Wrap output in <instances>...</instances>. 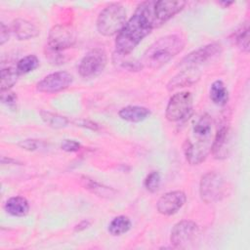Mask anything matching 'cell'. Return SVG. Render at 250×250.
<instances>
[{"label": "cell", "mask_w": 250, "mask_h": 250, "mask_svg": "<svg viewBox=\"0 0 250 250\" xmlns=\"http://www.w3.org/2000/svg\"><path fill=\"white\" fill-rule=\"evenodd\" d=\"M39 65V60L35 55H28L21 58L17 62V70L20 74H26L33 71Z\"/></svg>", "instance_id": "27"}, {"label": "cell", "mask_w": 250, "mask_h": 250, "mask_svg": "<svg viewBox=\"0 0 250 250\" xmlns=\"http://www.w3.org/2000/svg\"><path fill=\"white\" fill-rule=\"evenodd\" d=\"M61 147L62 150L66 151V152H75L78 151L81 147L80 144L77 141L74 140H63Z\"/></svg>", "instance_id": "31"}, {"label": "cell", "mask_w": 250, "mask_h": 250, "mask_svg": "<svg viewBox=\"0 0 250 250\" xmlns=\"http://www.w3.org/2000/svg\"><path fill=\"white\" fill-rule=\"evenodd\" d=\"M186 1H172V0H161L154 1V17L156 26H160L167 21L172 19L175 15L180 13L186 6Z\"/></svg>", "instance_id": "11"}, {"label": "cell", "mask_w": 250, "mask_h": 250, "mask_svg": "<svg viewBox=\"0 0 250 250\" xmlns=\"http://www.w3.org/2000/svg\"><path fill=\"white\" fill-rule=\"evenodd\" d=\"M90 226V222H88V221H82L81 223H79L76 227H75V230L77 231H80V230H83V229H87L88 227Z\"/></svg>", "instance_id": "34"}, {"label": "cell", "mask_w": 250, "mask_h": 250, "mask_svg": "<svg viewBox=\"0 0 250 250\" xmlns=\"http://www.w3.org/2000/svg\"><path fill=\"white\" fill-rule=\"evenodd\" d=\"M12 30L19 40H28L39 34V29L33 23L23 19L15 20L12 24Z\"/></svg>", "instance_id": "17"}, {"label": "cell", "mask_w": 250, "mask_h": 250, "mask_svg": "<svg viewBox=\"0 0 250 250\" xmlns=\"http://www.w3.org/2000/svg\"><path fill=\"white\" fill-rule=\"evenodd\" d=\"M126 23V10L120 3H111L102 10L97 19V29L104 36L118 34Z\"/></svg>", "instance_id": "3"}, {"label": "cell", "mask_w": 250, "mask_h": 250, "mask_svg": "<svg viewBox=\"0 0 250 250\" xmlns=\"http://www.w3.org/2000/svg\"><path fill=\"white\" fill-rule=\"evenodd\" d=\"M153 6L154 1H146L138 5L133 16L116 36V53L130 55L141 41L157 27Z\"/></svg>", "instance_id": "1"}, {"label": "cell", "mask_w": 250, "mask_h": 250, "mask_svg": "<svg viewBox=\"0 0 250 250\" xmlns=\"http://www.w3.org/2000/svg\"><path fill=\"white\" fill-rule=\"evenodd\" d=\"M211 145L202 144L198 142H192L186 140L184 144V152L188 162L191 165H197L205 160L210 152Z\"/></svg>", "instance_id": "15"}, {"label": "cell", "mask_w": 250, "mask_h": 250, "mask_svg": "<svg viewBox=\"0 0 250 250\" xmlns=\"http://www.w3.org/2000/svg\"><path fill=\"white\" fill-rule=\"evenodd\" d=\"M1 102L7 105L10 109H16L17 108V104H18V98L17 95L14 92L5 91L1 92Z\"/></svg>", "instance_id": "29"}, {"label": "cell", "mask_w": 250, "mask_h": 250, "mask_svg": "<svg viewBox=\"0 0 250 250\" xmlns=\"http://www.w3.org/2000/svg\"><path fill=\"white\" fill-rule=\"evenodd\" d=\"M192 109V95L183 91L173 95L166 106L165 116L171 122H177L188 117Z\"/></svg>", "instance_id": "7"}, {"label": "cell", "mask_w": 250, "mask_h": 250, "mask_svg": "<svg viewBox=\"0 0 250 250\" xmlns=\"http://www.w3.org/2000/svg\"><path fill=\"white\" fill-rule=\"evenodd\" d=\"M210 99L217 105H225L229 101V91L221 80H216L210 87Z\"/></svg>", "instance_id": "21"}, {"label": "cell", "mask_w": 250, "mask_h": 250, "mask_svg": "<svg viewBox=\"0 0 250 250\" xmlns=\"http://www.w3.org/2000/svg\"><path fill=\"white\" fill-rule=\"evenodd\" d=\"M160 182H161V178H160V174L157 171H152L150 172L145 179L144 185L145 188L150 191V192H155L158 190L159 186H160Z\"/></svg>", "instance_id": "28"}, {"label": "cell", "mask_w": 250, "mask_h": 250, "mask_svg": "<svg viewBox=\"0 0 250 250\" xmlns=\"http://www.w3.org/2000/svg\"><path fill=\"white\" fill-rule=\"evenodd\" d=\"M233 41L235 45L245 53L249 51V24L248 21L243 22L240 27L233 33Z\"/></svg>", "instance_id": "26"}, {"label": "cell", "mask_w": 250, "mask_h": 250, "mask_svg": "<svg viewBox=\"0 0 250 250\" xmlns=\"http://www.w3.org/2000/svg\"><path fill=\"white\" fill-rule=\"evenodd\" d=\"M20 75L21 74L19 73L17 68H14V67L2 68L0 73L1 92L9 91L17 83Z\"/></svg>", "instance_id": "24"}, {"label": "cell", "mask_w": 250, "mask_h": 250, "mask_svg": "<svg viewBox=\"0 0 250 250\" xmlns=\"http://www.w3.org/2000/svg\"><path fill=\"white\" fill-rule=\"evenodd\" d=\"M126 58L127 55H121L115 52L112 57V62L116 65V67L129 71H139L144 67L141 61L139 62L136 60H129Z\"/></svg>", "instance_id": "25"}, {"label": "cell", "mask_w": 250, "mask_h": 250, "mask_svg": "<svg viewBox=\"0 0 250 250\" xmlns=\"http://www.w3.org/2000/svg\"><path fill=\"white\" fill-rule=\"evenodd\" d=\"M118 115L121 119L129 122H141L146 119L150 115V110L145 106L128 105L122 107L118 111Z\"/></svg>", "instance_id": "18"}, {"label": "cell", "mask_w": 250, "mask_h": 250, "mask_svg": "<svg viewBox=\"0 0 250 250\" xmlns=\"http://www.w3.org/2000/svg\"><path fill=\"white\" fill-rule=\"evenodd\" d=\"M73 81V76L67 71H57L45 76L37 83V90L41 93H58L68 88Z\"/></svg>", "instance_id": "9"}, {"label": "cell", "mask_w": 250, "mask_h": 250, "mask_svg": "<svg viewBox=\"0 0 250 250\" xmlns=\"http://www.w3.org/2000/svg\"><path fill=\"white\" fill-rule=\"evenodd\" d=\"M186 46V39L180 34L165 35L154 41L144 53L143 66L158 69L180 54Z\"/></svg>", "instance_id": "2"}, {"label": "cell", "mask_w": 250, "mask_h": 250, "mask_svg": "<svg viewBox=\"0 0 250 250\" xmlns=\"http://www.w3.org/2000/svg\"><path fill=\"white\" fill-rule=\"evenodd\" d=\"M73 123L76 124V126H82L84 128H89L91 130H98L99 129V125L95 122L90 121V120L79 119V120H74Z\"/></svg>", "instance_id": "32"}, {"label": "cell", "mask_w": 250, "mask_h": 250, "mask_svg": "<svg viewBox=\"0 0 250 250\" xmlns=\"http://www.w3.org/2000/svg\"><path fill=\"white\" fill-rule=\"evenodd\" d=\"M107 62V56L104 49L94 48L90 50L80 61L79 74L84 78H93L101 74Z\"/></svg>", "instance_id": "6"}, {"label": "cell", "mask_w": 250, "mask_h": 250, "mask_svg": "<svg viewBox=\"0 0 250 250\" xmlns=\"http://www.w3.org/2000/svg\"><path fill=\"white\" fill-rule=\"evenodd\" d=\"M131 221L127 216L120 215L115 217L108 225V232L113 236H119L126 233L131 229Z\"/></svg>", "instance_id": "23"}, {"label": "cell", "mask_w": 250, "mask_h": 250, "mask_svg": "<svg viewBox=\"0 0 250 250\" xmlns=\"http://www.w3.org/2000/svg\"><path fill=\"white\" fill-rule=\"evenodd\" d=\"M200 76L201 72L197 66H187L170 79L167 84V90L174 91L179 88L191 86L200 79Z\"/></svg>", "instance_id": "14"}, {"label": "cell", "mask_w": 250, "mask_h": 250, "mask_svg": "<svg viewBox=\"0 0 250 250\" xmlns=\"http://www.w3.org/2000/svg\"><path fill=\"white\" fill-rule=\"evenodd\" d=\"M10 37V31L8 26L5 25L4 22L0 23V44L4 45Z\"/></svg>", "instance_id": "33"}, {"label": "cell", "mask_w": 250, "mask_h": 250, "mask_svg": "<svg viewBox=\"0 0 250 250\" xmlns=\"http://www.w3.org/2000/svg\"><path fill=\"white\" fill-rule=\"evenodd\" d=\"M213 121L209 114L205 113L200 116L194 123L192 128V133L195 142L211 145V133H212Z\"/></svg>", "instance_id": "16"}, {"label": "cell", "mask_w": 250, "mask_h": 250, "mask_svg": "<svg viewBox=\"0 0 250 250\" xmlns=\"http://www.w3.org/2000/svg\"><path fill=\"white\" fill-rule=\"evenodd\" d=\"M199 233L198 226L189 220H183L177 223L170 235V241L173 247L185 249L191 244Z\"/></svg>", "instance_id": "8"}, {"label": "cell", "mask_w": 250, "mask_h": 250, "mask_svg": "<svg viewBox=\"0 0 250 250\" xmlns=\"http://www.w3.org/2000/svg\"><path fill=\"white\" fill-rule=\"evenodd\" d=\"M187 196L184 191L173 190L163 194L156 203L157 211L164 216L176 214L186 203Z\"/></svg>", "instance_id": "10"}, {"label": "cell", "mask_w": 250, "mask_h": 250, "mask_svg": "<svg viewBox=\"0 0 250 250\" xmlns=\"http://www.w3.org/2000/svg\"><path fill=\"white\" fill-rule=\"evenodd\" d=\"M42 120L50 127L55 129H61L66 127L71 121L66 117L59 113H55L49 110H40L39 112Z\"/></svg>", "instance_id": "22"}, {"label": "cell", "mask_w": 250, "mask_h": 250, "mask_svg": "<svg viewBox=\"0 0 250 250\" xmlns=\"http://www.w3.org/2000/svg\"><path fill=\"white\" fill-rule=\"evenodd\" d=\"M221 4H222V5H225L226 7H228V6L231 5V4H232V2H221Z\"/></svg>", "instance_id": "35"}, {"label": "cell", "mask_w": 250, "mask_h": 250, "mask_svg": "<svg viewBox=\"0 0 250 250\" xmlns=\"http://www.w3.org/2000/svg\"><path fill=\"white\" fill-rule=\"evenodd\" d=\"M76 42V35L74 29L70 25L57 24L54 25L49 32L47 41V54L51 61L57 57V62L59 61L60 53L71 48Z\"/></svg>", "instance_id": "4"}, {"label": "cell", "mask_w": 250, "mask_h": 250, "mask_svg": "<svg viewBox=\"0 0 250 250\" xmlns=\"http://www.w3.org/2000/svg\"><path fill=\"white\" fill-rule=\"evenodd\" d=\"M81 183L82 186L84 187L85 189H88L90 192L100 196V197H106L109 198L112 195L115 194V190L109 187L101 185L99 183H97L96 181L83 176L81 178Z\"/></svg>", "instance_id": "20"}, {"label": "cell", "mask_w": 250, "mask_h": 250, "mask_svg": "<svg viewBox=\"0 0 250 250\" xmlns=\"http://www.w3.org/2000/svg\"><path fill=\"white\" fill-rule=\"evenodd\" d=\"M230 150V131L229 126H221L211 144L210 151L217 159L227 158Z\"/></svg>", "instance_id": "13"}, {"label": "cell", "mask_w": 250, "mask_h": 250, "mask_svg": "<svg viewBox=\"0 0 250 250\" xmlns=\"http://www.w3.org/2000/svg\"><path fill=\"white\" fill-rule=\"evenodd\" d=\"M227 192V183L217 172H208L202 176L199 183V194L205 203H215L222 200Z\"/></svg>", "instance_id": "5"}, {"label": "cell", "mask_w": 250, "mask_h": 250, "mask_svg": "<svg viewBox=\"0 0 250 250\" xmlns=\"http://www.w3.org/2000/svg\"><path fill=\"white\" fill-rule=\"evenodd\" d=\"M221 51L222 45L218 42H213L190 52L188 55L182 59L180 64L186 66H196L205 62L215 55L219 54Z\"/></svg>", "instance_id": "12"}, {"label": "cell", "mask_w": 250, "mask_h": 250, "mask_svg": "<svg viewBox=\"0 0 250 250\" xmlns=\"http://www.w3.org/2000/svg\"><path fill=\"white\" fill-rule=\"evenodd\" d=\"M42 142L38 141V140H33V139H29V140H23L21 142L19 143V146L25 149V150H29V151H33V150H37L40 146H41Z\"/></svg>", "instance_id": "30"}, {"label": "cell", "mask_w": 250, "mask_h": 250, "mask_svg": "<svg viewBox=\"0 0 250 250\" xmlns=\"http://www.w3.org/2000/svg\"><path fill=\"white\" fill-rule=\"evenodd\" d=\"M5 211L15 217H23L29 211L28 201L22 196H12L4 205Z\"/></svg>", "instance_id": "19"}]
</instances>
